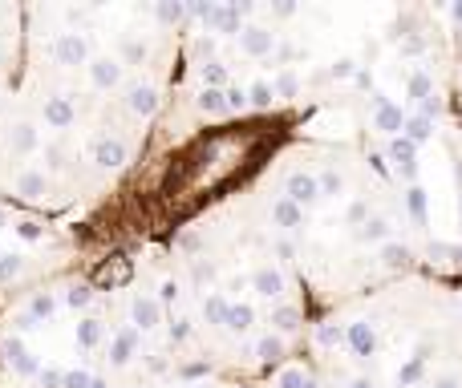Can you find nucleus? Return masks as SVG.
Segmentation results:
<instances>
[{
    "mask_svg": "<svg viewBox=\"0 0 462 388\" xmlns=\"http://www.w3.org/2000/svg\"><path fill=\"white\" fill-rule=\"evenodd\" d=\"M25 69V8L0 4V89L21 86Z\"/></svg>",
    "mask_w": 462,
    "mask_h": 388,
    "instance_id": "nucleus-1",
    "label": "nucleus"
}]
</instances>
